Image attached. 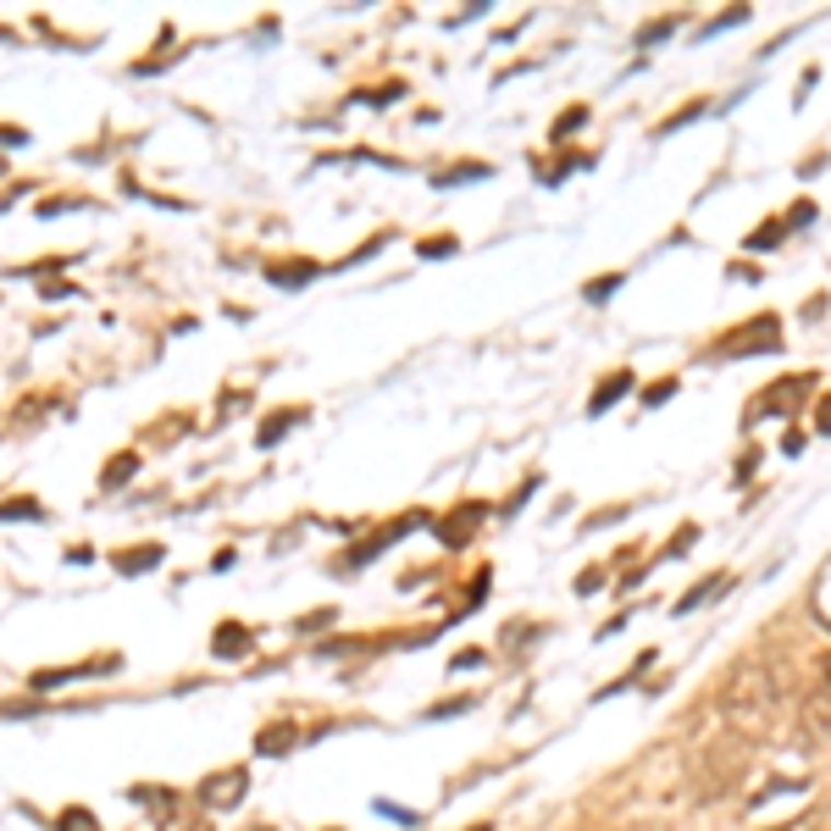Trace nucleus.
<instances>
[{"mask_svg":"<svg viewBox=\"0 0 831 831\" xmlns=\"http://www.w3.org/2000/svg\"><path fill=\"white\" fill-rule=\"evenodd\" d=\"M56 831H101V820H95L90 809H67V815L56 820Z\"/></svg>","mask_w":831,"mask_h":831,"instance_id":"21","label":"nucleus"},{"mask_svg":"<svg viewBox=\"0 0 831 831\" xmlns=\"http://www.w3.org/2000/svg\"><path fill=\"white\" fill-rule=\"evenodd\" d=\"M155 560H161V549H155V543H144V549H122V554H117V571H122V576H139V571H150Z\"/></svg>","mask_w":831,"mask_h":831,"instance_id":"13","label":"nucleus"},{"mask_svg":"<svg viewBox=\"0 0 831 831\" xmlns=\"http://www.w3.org/2000/svg\"><path fill=\"white\" fill-rule=\"evenodd\" d=\"M256 831H267V826H256Z\"/></svg>","mask_w":831,"mask_h":831,"instance_id":"35","label":"nucleus"},{"mask_svg":"<svg viewBox=\"0 0 831 831\" xmlns=\"http://www.w3.org/2000/svg\"><path fill=\"white\" fill-rule=\"evenodd\" d=\"M39 516H45L39 499H7V505H0V522H39Z\"/></svg>","mask_w":831,"mask_h":831,"instance_id":"15","label":"nucleus"},{"mask_svg":"<svg viewBox=\"0 0 831 831\" xmlns=\"http://www.w3.org/2000/svg\"><path fill=\"white\" fill-rule=\"evenodd\" d=\"M820 677H826V693H831V654H820Z\"/></svg>","mask_w":831,"mask_h":831,"instance_id":"33","label":"nucleus"},{"mask_svg":"<svg viewBox=\"0 0 831 831\" xmlns=\"http://www.w3.org/2000/svg\"><path fill=\"white\" fill-rule=\"evenodd\" d=\"M133 471H139V455H133V449H122V455H117V460H112V466L101 471V488L112 493V488H122V482H128Z\"/></svg>","mask_w":831,"mask_h":831,"instance_id":"12","label":"nucleus"},{"mask_svg":"<svg viewBox=\"0 0 831 831\" xmlns=\"http://www.w3.org/2000/svg\"><path fill=\"white\" fill-rule=\"evenodd\" d=\"M133 798H144V804H150L161 820L173 815V804H178V793H166V787H133Z\"/></svg>","mask_w":831,"mask_h":831,"instance_id":"17","label":"nucleus"},{"mask_svg":"<svg viewBox=\"0 0 831 831\" xmlns=\"http://www.w3.org/2000/svg\"><path fill=\"white\" fill-rule=\"evenodd\" d=\"M715 715L737 742H765L776 731V715H782V688L771 677V665L737 659L721 682V693H715Z\"/></svg>","mask_w":831,"mask_h":831,"instance_id":"1","label":"nucleus"},{"mask_svg":"<svg viewBox=\"0 0 831 831\" xmlns=\"http://www.w3.org/2000/svg\"><path fill=\"white\" fill-rule=\"evenodd\" d=\"M616 289H621V272H610V278H599V283H588V300L599 305V300H610Z\"/></svg>","mask_w":831,"mask_h":831,"instance_id":"25","label":"nucleus"},{"mask_svg":"<svg viewBox=\"0 0 831 831\" xmlns=\"http://www.w3.org/2000/svg\"><path fill=\"white\" fill-rule=\"evenodd\" d=\"M422 256H455V238H422Z\"/></svg>","mask_w":831,"mask_h":831,"instance_id":"26","label":"nucleus"},{"mask_svg":"<svg viewBox=\"0 0 831 831\" xmlns=\"http://www.w3.org/2000/svg\"><path fill=\"white\" fill-rule=\"evenodd\" d=\"M671 394H677V377H659V383H648V388H643V405H665Z\"/></svg>","mask_w":831,"mask_h":831,"instance_id":"23","label":"nucleus"},{"mask_svg":"<svg viewBox=\"0 0 831 831\" xmlns=\"http://www.w3.org/2000/svg\"><path fill=\"white\" fill-rule=\"evenodd\" d=\"M632 383H637V377H632V366H621V372H610V377H599V388H594V399H588V410H594V415H605V410H610L616 399H627V394H632Z\"/></svg>","mask_w":831,"mask_h":831,"instance_id":"9","label":"nucleus"},{"mask_svg":"<svg viewBox=\"0 0 831 831\" xmlns=\"http://www.w3.org/2000/svg\"><path fill=\"white\" fill-rule=\"evenodd\" d=\"M782 350V321L765 311V316H754V321H742V327H731V332H721V339L710 344V355L715 361H742V355H776Z\"/></svg>","mask_w":831,"mask_h":831,"instance_id":"2","label":"nucleus"},{"mask_svg":"<svg viewBox=\"0 0 831 831\" xmlns=\"http://www.w3.org/2000/svg\"><path fill=\"white\" fill-rule=\"evenodd\" d=\"M804 444H809V433H804V428H793V433H787V444H782V449H787V455H804Z\"/></svg>","mask_w":831,"mask_h":831,"instance_id":"32","label":"nucleus"},{"mask_svg":"<svg viewBox=\"0 0 831 831\" xmlns=\"http://www.w3.org/2000/svg\"><path fill=\"white\" fill-rule=\"evenodd\" d=\"M693 538H699V527H682V532H677V543L665 549V554H688V549H693Z\"/></svg>","mask_w":831,"mask_h":831,"instance_id":"31","label":"nucleus"},{"mask_svg":"<svg viewBox=\"0 0 831 831\" xmlns=\"http://www.w3.org/2000/svg\"><path fill=\"white\" fill-rule=\"evenodd\" d=\"M582 122H588V106H571V112H560V122H554V133L549 139H565L571 128H582Z\"/></svg>","mask_w":831,"mask_h":831,"instance_id":"22","label":"nucleus"},{"mask_svg":"<svg viewBox=\"0 0 831 831\" xmlns=\"http://www.w3.org/2000/svg\"><path fill=\"white\" fill-rule=\"evenodd\" d=\"M471 831H488V826H471Z\"/></svg>","mask_w":831,"mask_h":831,"instance_id":"34","label":"nucleus"},{"mask_svg":"<svg viewBox=\"0 0 831 831\" xmlns=\"http://www.w3.org/2000/svg\"><path fill=\"white\" fill-rule=\"evenodd\" d=\"M809 222H815V206H809V200H798V206L787 211V227H809Z\"/></svg>","mask_w":831,"mask_h":831,"instance_id":"27","label":"nucleus"},{"mask_svg":"<svg viewBox=\"0 0 831 831\" xmlns=\"http://www.w3.org/2000/svg\"><path fill=\"white\" fill-rule=\"evenodd\" d=\"M211 648H216L222 659H244L249 648H256V632H249V627H238V621H222V627L211 632Z\"/></svg>","mask_w":831,"mask_h":831,"instance_id":"7","label":"nucleus"},{"mask_svg":"<svg viewBox=\"0 0 831 831\" xmlns=\"http://www.w3.org/2000/svg\"><path fill=\"white\" fill-rule=\"evenodd\" d=\"M482 516H488V505H482V499H466L460 511H449V516L438 522V538H444L449 549H466V543H471V527H477Z\"/></svg>","mask_w":831,"mask_h":831,"instance_id":"6","label":"nucleus"},{"mask_svg":"<svg viewBox=\"0 0 831 831\" xmlns=\"http://www.w3.org/2000/svg\"><path fill=\"white\" fill-rule=\"evenodd\" d=\"M815 433H831V394L815 399Z\"/></svg>","mask_w":831,"mask_h":831,"instance_id":"28","label":"nucleus"},{"mask_svg":"<svg viewBox=\"0 0 831 831\" xmlns=\"http://www.w3.org/2000/svg\"><path fill=\"white\" fill-rule=\"evenodd\" d=\"M321 267L316 261H294V267H272V283H305V278H316Z\"/></svg>","mask_w":831,"mask_h":831,"instance_id":"19","label":"nucleus"},{"mask_svg":"<svg viewBox=\"0 0 831 831\" xmlns=\"http://www.w3.org/2000/svg\"><path fill=\"white\" fill-rule=\"evenodd\" d=\"M809 388H815V372H787V377H776L771 388H760V399H748L754 410H748L742 422L754 428L760 415H793V410H798V405L809 399Z\"/></svg>","mask_w":831,"mask_h":831,"instance_id":"3","label":"nucleus"},{"mask_svg":"<svg viewBox=\"0 0 831 831\" xmlns=\"http://www.w3.org/2000/svg\"><path fill=\"white\" fill-rule=\"evenodd\" d=\"M798 731H804V742H809V748H820V754L831 760V693H820V699H809V704H804Z\"/></svg>","mask_w":831,"mask_h":831,"instance_id":"5","label":"nucleus"},{"mask_svg":"<svg viewBox=\"0 0 831 831\" xmlns=\"http://www.w3.org/2000/svg\"><path fill=\"white\" fill-rule=\"evenodd\" d=\"M742 17H748V7H731V12L710 17V23H704V34H721V28H731V23H742Z\"/></svg>","mask_w":831,"mask_h":831,"instance_id":"24","label":"nucleus"},{"mask_svg":"<svg viewBox=\"0 0 831 831\" xmlns=\"http://www.w3.org/2000/svg\"><path fill=\"white\" fill-rule=\"evenodd\" d=\"M244 793H249V771H244V765L216 771V776H206V782H200V804H206V809H238V804H244Z\"/></svg>","mask_w":831,"mask_h":831,"instance_id":"4","label":"nucleus"},{"mask_svg":"<svg viewBox=\"0 0 831 831\" xmlns=\"http://www.w3.org/2000/svg\"><path fill=\"white\" fill-rule=\"evenodd\" d=\"M677 34V17H654V23H643L637 28V45H654V39H671Z\"/></svg>","mask_w":831,"mask_h":831,"instance_id":"20","label":"nucleus"},{"mask_svg":"<svg viewBox=\"0 0 831 831\" xmlns=\"http://www.w3.org/2000/svg\"><path fill=\"white\" fill-rule=\"evenodd\" d=\"M466 178H493V166L488 161H460L449 173H438V184H466Z\"/></svg>","mask_w":831,"mask_h":831,"instance_id":"16","label":"nucleus"},{"mask_svg":"<svg viewBox=\"0 0 831 831\" xmlns=\"http://www.w3.org/2000/svg\"><path fill=\"white\" fill-rule=\"evenodd\" d=\"M294 742H300L294 721H272V726H261V731H256V748H261L267 760H283V754H289Z\"/></svg>","mask_w":831,"mask_h":831,"instance_id":"10","label":"nucleus"},{"mask_svg":"<svg viewBox=\"0 0 831 831\" xmlns=\"http://www.w3.org/2000/svg\"><path fill=\"white\" fill-rule=\"evenodd\" d=\"M305 422V410H283V415H272V422H261V449H272L289 428H300Z\"/></svg>","mask_w":831,"mask_h":831,"instance_id":"14","label":"nucleus"},{"mask_svg":"<svg viewBox=\"0 0 831 831\" xmlns=\"http://www.w3.org/2000/svg\"><path fill=\"white\" fill-rule=\"evenodd\" d=\"M605 588V571H582V582H576V594H599Z\"/></svg>","mask_w":831,"mask_h":831,"instance_id":"30","label":"nucleus"},{"mask_svg":"<svg viewBox=\"0 0 831 831\" xmlns=\"http://www.w3.org/2000/svg\"><path fill=\"white\" fill-rule=\"evenodd\" d=\"M787 238V222H765L760 233H748V249H776Z\"/></svg>","mask_w":831,"mask_h":831,"instance_id":"18","label":"nucleus"},{"mask_svg":"<svg viewBox=\"0 0 831 831\" xmlns=\"http://www.w3.org/2000/svg\"><path fill=\"white\" fill-rule=\"evenodd\" d=\"M726 588H731V576H710V582H699V588H693V594H682V599H677V616H693L699 605H710V599H721Z\"/></svg>","mask_w":831,"mask_h":831,"instance_id":"11","label":"nucleus"},{"mask_svg":"<svg viewBox=\"0 0 831 831\" xmlns=\"http://www.w3.org/2000/svg\"><path fill=\"white\" fill-rule=\"evenodd\" d=\"M106 665H117V659H95V665H56V671H34V688H39V693H50V688L78 682V677H106Z\"/></svg>","mask_w":831,"mask_h":831,"instance_id":"8","label":"nucleus"},{"mask_svg":"<svg viewBox=\"0 0 831 831\" xmlns=\"http://www.w3.org/2000/svg\"><path fill=\"white\" fill-rule=\"evenodd\" d=\"M460 710H471V699H449V704H433L428 715H433V721H444V715H460Z\"/></svg>","mask_w":831,"mask_h":831,"instance_id":"29","label":"nucleus"}]
</instances>
